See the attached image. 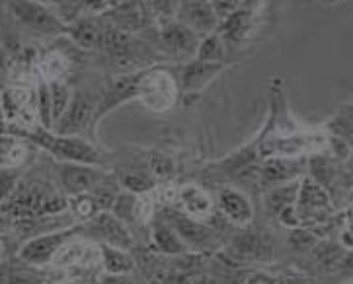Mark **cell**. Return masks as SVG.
Masks as SVG:
<instances>
[{
	"mask_svg": "<svg viewBox=\"0 0 353 284\" xmlns=\"http://www.w3.org/2000/svg\"><path fill=\"white\" fill-rule=\"evenodd\" d=\"M103 16L108 22L114 23L115 28L123 30L127 34H135L139 30H143L148 22L147 10L143 8L139 0H125L119 6L105 12Z\"/></svg>",
	"mask_w": 353,
	"mask_h": 284,
	"instance_id": "obj_20",
	"label": "cell"
},
{
	"mask_svg": "<svg viewBox=\"0 0 353 284\" xmlns=\"http://www.w3.org/2000/svg\"><path fill=\"white\" fill-rule=\"evenodd\" d=\"M150 170L154 171V175L164 177L172 171V160L168 156H162V154H154L150 158Z\"/></svg>",
	"mask_w": 353,
	"mask_h": 284,
	"instance_id": "obj_39",
	"label": "cell"
},
{
	"mask_svg": "<svg viewBox=\"0 0 353 284\" xmlns=\"http://www.w3.org/2000/svg\"><path fill=\"white\" fill-rule=\"evenodd\" d=\"M6 119H4V113H2V103H0V135H4L6 133Z\"/></svg>",
	"mask_w": 353,
	"mask_h": 284,
	"instance_id": "obj_44",
	"label": "cell"
},
{
	"mask_svg": "<svg viewBox=\"0 0 353 284\" xmlns=\"http://www.w3.org/2000/svg\"><path fill=\"white\" fill-rule=\"evenodd\" d=\"M79 238H88L98 245H112L119 250H131L133 238L125 222H121L112 210H102L88 222L77 224Z\"/></svg>",
	"mask_w": 353,
	"mask_h": 284,
	"instance_id": "obj_7",
	"label": "cell"
},
{
	"mask_svg": "<svg viewBox=\"0 0 353 284\" xmlns=\"http://www.w3.org/2000/svg\"><path fill=\"white\" fill-rule=\"evenodd\" d=\"M100 265L103 273L110 274H129L133 271V259L127 250L112 245H100Z\"/></svg>",
	"mask_w": 353,
	"mask_h": 284,
	"instance_id": "obj_29",
	"label": "cell"
},
{
	"mask_svg": "<svg viewBox=\"0 0 353 284\" xmlns=\"http://www.w3.org/2000/svg\"><path fill=\"white\" fill-rule=\"evenodd\" d=\"M209 2H211V0H209Z\"/></svg>",
	"mask_w": 353,
	"mask_h": 284,
	"instance_id": "obj_50",
	"label": "cell"
},
{
	"mask_svg": "<svg viewBox=\"0 0 353 284\" xmlns=\"http://www.w3.org/2000/svg\"><path fill=\"white\" fill-rule=\"evenodd\" d=\"M22 179L20 170H0V206L4 205Z\"/></svg>",
	"mask_w": 353,
	"mask_h": 284,
	"instance_id": "obj_37",
	"label": "cell"
},
{
	"mask_svg": "<svg viewBox=\"0 0 353 284\" xmlns=\"http://www.w3.org/2000/svg\"><path fill=\"white\" fill-rule=\"evenodd\" d=\"M94 18H98V16H82L79 20L67 23L65 34L69 35L80 49H98L103 22L94 20Z\"/></svg>",
	"mask_w": 353,
	"mask_h": 284,
	"instance_id": "obj_23",
	"label": "cell"
},
{
	"mask_svg": "<svg viewBox=\"0 0 353 284\" xmlns=\"http://www.w3.org/2000/svg\"><path fill=\"white\" fill-rule=\"evenodd\" d=\"M53 269H94L100 265V245L88 239H69L51 263Z\"/></svg>",
	"mask_w": 353,
	"mask_h": 284,
	"instance_id": "obj_14",
	"label": "cell"
},
{
	"mask_svg": "<svg viewBox=\"0 0 353 284\" xmlns=\"http://www.w3.org/2000/svg\"><path fill=\"white\" fill-rule=\"evenodd\" d=\"M225 55H227V43L221 35L213 32V34L203 35L199 47H197V53L195 58L197 61H203V63H225Z\"/></svg>",
	"mask_w": 353,
	"mask_h": 284,
	"instance_id": "obj_31",
	"label": "cell"
},
{
	"mask_svg": "<svg viewBox=\"0 0 353 284\" xmlns=\"http://www.w3.org/2000/svg\"><path fill=\"white\" fill-rule=\"evenodd\" d=\"M240 2H242V0H211L213 10H215L219 22L225 20L228 14H232V12L236 10L240 6Z\"/></svg>",
	"mask_w": 353,
	"mask_h": 284,
	"instance_id": "obj_38",
	"label": "cell"
},
{
	"mask_svg": "<svg viewBox=\"0 0 353 284\" xmlns=\"http://www.w3.org/2000/svg\"><path fill=\"white\" fill-rule=\"evenodd\" d=\"M8 236H10V234H8ZM8 236H0V265L6 263V255H8V253H6V250H8L6 238H8Z\"/></svg>",
	"mask_w": 353,
	"mask_h": 284,
	"instance_id": "obj_43",
	"label": "cell"
},
{
	"mask_svg": "<svg viewBox=\"0 0 353 284\" xmlns=\"http://www.w3.org/2000/svg\"><path fill=\"white\" fill-rule=\"evenodd\" d=\"M219 210L223 212V216H227L228 222L236 226L250 224L252 216H254V208L248 197L236 189H223L219 193Z\"/></svg>",
	"mask_w": 353,
	"mask_h": 284,
	"instance_id": "obj_21",
	"label": "cell"
},
{
	"mask_svg": "<svg viewBox=\"0 0 353 284\" xmlns=\"http://www.w3.org/2000/svg\"><path fill=\"white\" fill-rule=\"evenodd\" d=\"M283 284H305V283H301V281H287V283Z\"/></svg>",
	"mask_w": 353,
	"mask_h": 284,
	"instance_id": "obj_47",
	"label": "cell"
},
{
	"mask_svg": "<svg viewBox=\"0 0 353 284\" xmlns=\"http://www.w3.org/2000/svg\"><path fill=\"white\" fill-rule=\"evenodd\" d=\"M148 69V67H147ZM147 69L133 70V72H123L117 74L114 78L105 82V86L98 96V105H96V115H94V127L102 121L103 117L112 113L119 105L137 100L139 98V84Z\"/></svg>",
	"mask_w": 353,
	"mask_h": 284,
	"instance_id": "obj_9",
	"label": "cell"
},
{
	"mask_svg": "<svg viewBox=\"0 0 353 284\" xmlns=\"http://www.w3.org/2000/svg\"><path fill=\"white\" fill-rule=\"evenodd\" d=\"M330 210V197L326 189L314 177L307 175L299 185V195L295 201V212L301 226L305 222H324Z\"/></svg>",
	"mask_w": 353,
	"mask_h": 284,
	"instance_id": "obj_12",
	"label": "cell"
},
{
	"mask_svg": "<svg viewBox=\"0 0 353 284\" xmlns=\"http://www.w3.org/2000/svg\"><path fill=\"white\" fill-rule=\"evenodd\" d=\"M152 239L157 248L166 255H185V251H190L168 222H157L152 226Z\"/></svg>",
	"mask_w": 353,
	"mask_h": 284,
	"instance_id": "obj_28",
	"label": "cell"
},
{
	"mask_svg": "<svg viewBox=\"0 0 353 284\" xmlns=\"http://www.w3.org/2000/svg\"><path fill=\"white\" fill-rule=\"evenodd\" d=\"M262 8L263 0H242L236 10L219 22L216 34L225 39L227 45H239L250 35L262 14Z\"/></svg>",
	"mask_w": 353,
	"mask_h": 284,
	"instance_id": "obj_13",
	"label": "cell"
},
{
	"mask_svg": "<svg viewBox=\"0 0 353 284\" xmlns=\"http://www.w3.org/2000/svg\"><path fill=\"white\" fill-rule=\"evenodd\" d=\"M34 84H10L0 90L2 113L6 119V133L39 125L37 119V94Z\"/></svg>",
	"mask_w": 353,
	"mask_h": 284,
	"instance_id": "obj_4",
	"label": "cell"
},
{
	"mask_svg": "<svg viewBox=\"0 0 353 284\" xmlns=\"http://www.w3.org/2000/svg\"><path fill=\"white\" fill-rule=\"evenodd\" d=\"M328 133L324 129H308L303 127L301 131L291 135H277L270 133L262 127L260 135L252 140L256 148L258 160L268 158H305L312 154H320L328 146Z\"/></svg>",
	"mask_w": 353,
	"mask_h": 284,
	"instance_id": "obj_2",
	"label": "cell"
},
{
	"mask_svg": "<svg viewBox=\"0 0 353 284\" xmlns=\"http://www.w3.org/2000/svg\"><path fill=\"white\" fill-rule=\"evenodd\" d=\"M2 70H6V55H4L2 45H0V72H2Z\"/></svg>",
	"mask_w": 353,
	"mask_h": 284,
	"instance_id": "obj_46",
	"label": "cell"
},
{
	"mask_svg": "<svg viewBox=\"0 0 353 284\" xmlns=\"http://www.w3.org/2000/svg\"><path fill=\"white\" fill-rule=\"evenodd\" d=\"M328 137L338 138L347 146H353V102L345 103L338 109V113L324 125Z\"/></svg>",
	"mask_w": 353,
	"mask_h": 284,
	"instance_id": "obj_27",
	"label": "cell"
},
{
	"mask_svg": "<svg viewBox=\"0 0 353 284\" xmlns=\"http://www.w3.org/2000/svg\"><path fill=\"white\" fill-rule=\"evenodd\" d=\"M105 179H108V173L100 170L98 166L77 164V162H59L57 164L59 189L67 197L92 193Z\"/></svg>",
	"mask_w": 353,
	"mask_h": 284,
	"instance_id": "obj_10",
	"label": "cell"
},
{
	"mask_svg": "<svg viewBox=\"0 0 353 284\" xmlns=\"http://www.w3.org/2000/svg\"><path fill=\"white\" fill-rule=\"evenodd\" d=\"M178 203L182 205L183 212L195 220H207L215 208L211 195L197 185H183L178 189Z\"/></svg>",
	"mask_w": 353,
	"mask_h": 284,
	"instance_id": "obj_22",
	"label": "cell"
},
{
	"mask_svg": "<svg viewBox=\"0 0 353 284\" xmlns=\"http://www.w3.org/2000/svg\"><path fill=\"white\" fill-rule=\"evenodd\" d=\"M119 187L123 189V191H129V193L137 195H147L152 193L154 189H157V182L150 177V175H145V173H131V171H123L121 175H119Z\"/></svg>",
	"mask_w": 353,
	"mask_h": 284,
	"instance_id": "obj_33",
	"label": "cell"
},
{
	"mask_svg": "<svg viewBox=\"0 0 353 284\" xmlns=\"http://www.w3.org/2000/svg\"><path fill=\"white\" fill-rule=\"evenodd\" d=\"M299 185H301V182H291L285 183V185L272 187V191L265 197L268 208H270L274 215H279V212H283L285 208L295 205L296 195H299Z\"/></svg>",
	"mask_w": 353,
	"mask_h": 284,
	"instance_id": "obj_30",
	"label": "cell"
},
{
	"mask_svg": "<svg viewBox=\"0 0 353 284\" xmlns=\"http://www.w3.org/2000/svg\"><path fill=\"white\" fill-rule=\"evenodd\" d=\"M178 22L185 23L199 35L213 34L219 28V18L209 0H180Z\"/></svg>",
	"mask_w": 353,
	"mask_h": 284,
	"instance_id": "obj_16",
	"label": "cell"
},
{
	"mask_svg": "<svg viewBox=\"0 0 353 284\" xmlns=\"http://www.w3.org/2000/svg\"><path fill=\"white\" fill-rule=\"evenodd\" d=\"M305 158H268L260 166V183L262 187H277L295 182L305 171Z\"/></svg>",
	"mask_w": 353,
	"mask_h": 284,
	"instance_id": "obj_18",
	"label": "cell"
},
{
	"mask_svg": "<svg viewBox=\"0 0 353 284\" xmlns=\"http://www.w3.org/2000/svg\"><path fill=\"white\" fill-rule=\"evenodd\" d=\"M12 220L63 215L69 210V199L55 185L43 179H20L10 199L0 206Z\"/></svg>",
	"mask_w": 353,
	"mask_h": 284,
	"instance_id": "obj_1",
	"label": "cell"
},
{
	"mask_svg": "<svg viewBox=\"0 0 353 284\" xmlns=\"http://www.w3.org/2000/svg\"><path fill=\"white\" fill-rule=\"evenodd\" d=\"M8 133L20 137L26 142H32L41 150H46L47 154L53 156L57 162H77V164H88V166H100L102 164L100 150L82 137L59 135L55 131L41 125H35L32 129L8 131Z\"/></svg>",
	"mask_w": 353,
	"mask_h": 284,
	"instance_id": "obj_3",
	"label": "cell"
},
{
	"mask_svg": "<svg viewBox=\"0 0 353 284\" xmlns=\"http://www.w3.org/2000/svg\"><path fill=\"white\" fill-rule=\"evenodd\" d=\"M135 208H137V195L129 193V191H119L117 197L114 199V203H112V212H114L121 222H133L135 220Z\"/></svg>",
	"mask_w": 353,
	"mask_h": 284,
	"instance_id": "obj_35",
	"label": "cell"
},
{
	"mask_svg": "<svg viewBox=\"0 0 353 284\" xmlns=\"http://www.w3.org/2000/svg\"><path fill=\"white\" fill-rule=\"evenodd\" d=\"M168 224L176 230V234H178L180 239L188 245V250L194 248V250L199 251L203 250V248H207V245L213 241V232H211V228L205 226L201 220H195L192 216H188L185 212H183V215L174 212V215L168 216Z\"/></svg>",
	"mask_w": 353,
	"mask_h": 284,
	"instance_id": "obj_19",
	"label": "cell"
},
{
	"mask_svg": "<svg viewBox=\"0 0 353 284\" xmlns=\"http://www.w3.org/2000/svg\"><path fill=\"white\" fill-rule=\"evenodd\" d=\"M67 199H69V212L74 218V222H80V224L88 222L98 212H102V206L92 193L72 195V197H67Z\"/></svg>",
	"mask_w": 353,
	"mask_h": 284,
	"instance_id": "obj_32",
	"label": "cell"
},
{
	"mask_svg": "<svg viewBox=\"0 0 353 284\" xmlns=\"http://www.w3.org/2000/svg\"><path fill=\"white\" fill-rule=\"evenodd\" d=\"M203 284H219V283H216V281H205Z\"/></svg>",
	"mask_w": 353,
	"mask_h": 284,
	"instance_id": "obj_48",
	"label": "cell"
},
{
	"mask_svg": "<svg viewBox=\"0 0 353 284\" xmlns=\"http://www.w3.org/2000/svg\"><path fill=\"white\" fill-rule=\"evenodd\" d=\"M70 70V58L63 51H49L47 55L37 61L35 74L37 78H43L47 82L53 80H67Z\"/></svg>",
	"mask_w": 353,
	"mask_h": 284,
	"instance_id": "obj_25",
	"label": "cell"
},
{
	"mask_svg": "<svg viewBox=\"0 0 353 284\" xmlns=\"http://www.w3.org/2000/svg\"><path fill=\"white\" fill-rule=\"evenodd\" d=\"M49 90H51V103H53V121L57 125V121L67 111V107H69L70 98H72V90H70V86L65 80H53V82H49Z\"/></svg>",
	"mask_w": 353,
	"mask_h": 284,
	"instance_id": "obj_34",
	"label": "cell"
},
{
	"mask_svg": "<svg viewBox=\"0 0 353 284\" xmlns=\"http://www.w3.org/2000/svg\"><path fill=\"white\" fill-rule=\"evenodd\" d=\"M164 284H192L190 283V276L182 271H176V273H172L166 276V281Z\"/></svg>",
	"mask_w": 353,
	"mask_h": 284,
	"instance_id": "obj_42",
	"label": "cell"
},
{
	"mask_svg": "<svg viewBox=\"0 0 353 284\" xmlns=\"http://www.w3.org/2000/svg\"><path fill=\"white\" fill-rule=\"evenodd\" d=\"M72 284H88V283H72Z\"/></svg>",
	"mask_w": 353,
	"mask_h": 284,
	"instance_id": "obj_49",
	"label": "cell"
},
{
	"mask_svg": "<svg viewBox=\"0 0 353 284\" xmlns=\"http://www.w3.org/2000/svg\"><path fill=\"white\" fill-rule=\"evenodd\" d=\"M12 224H14V220H12L10 216L6 215L4 210H0V236H8L12 230Z\"/></svg>",
	"mask_w": 353,
	"mask_h": 284,
	"instance_id": "obj_41",
	"label": "cell"
},
{
	"mask_svg": "<svg viewBox=\"0 0 353 284\" xmlns=\"http://www.w3.org/2000/svg\"><path fill=\"white\" fill-rule=\"evenodd\" d=\"M232 251L236 255H242V257H252V259L258 257L260 259V257H270L274 248H272V241L265 236L256 234V232H248V234H242V236L234 238Z\"/></svg>",
	"mask_w": 353,
	"mask_h": 284,
	"instance_id": "obj_26",
	"label": "cell"
},
{
	"mask_svg": "<svg viewBox=\"0 0 353 284\" xmlns=\"http://www.w3.org/2000/svg\"><path fill=\"white\" fill-rule=\"evenodd\" d=\"M8 10L20 28L37 35H59L67 32V23L37 0H8Z\"/></svg>",
	"mask_w": 353,
	"mask_h": 284,
	"instance_id": "obj_6",
	"label": "cell"
},
{
	"mask_svg": "<svg viewBox=\"0 0 353 284\" xmlns=\"http://www.w3.org/2000/svg\"><path fill=\"white\" fill-rule=\"evenodd\" d=\"M347 226H350V230L345 232V236H353V208L350 210V215H347Z\"/></svg>",
	"mask_w": 353,
	"mask_h": 284,
	"instance_id": "obj_45",
	"label": "cell"
},
{
	"mask_svg": "<svg viewBox=\"0 0 353 284\" xmlns=\"http://www.w3.org/2000/svg\"><path fill=\"white\" fill-rule=\"evenodd\" d=\"M26 160H28L26 140L12 133L0 135V170H20Z\"/></svg>",
	"mask_w": 353,
	"mask_h": 284,
	"instance_id": "obj_24",
	"label": "cell"
},
{
	"mask_svg": "<svg viewBox=\"0 0 353 284\" xmlns=\"http://www.w3.org/2000/svg\"><path fill=\"white\" fill-rule=\"evenodd\" d=\"M178 80L166 69L148 67L139 84V102L154 113H166L178 103Z\"/></svg>",
	"mask_w": 353,
	"mask_h": 284,
	"instance_id": "obj_5",
	"label": "cell"
},
{
	"mask_svg": "<svg viewBox=\"0 0 353 284\" xmlns=\"http://www.w3.org/2000/svg\"><path fill=\"white\" fill-rule=\"evenodd\" d=\"M98 284H133V281H131L129 274L103 273L102 276L98 278Z\"/></svg>",
	"mask_w": 353,
	"mask_h": 284,
	"instance_id": "obj_40",
	"label": "cell"
},
{
	"mask_svg": "<svg viewBox=\"0 0 353 284\" xmlns=\"http://www.w3.org/2000/svg\"><path fill=\"white\" fill-rule=\"evenodd\" d=\"M96 105L98 98L90 96L88 91L74 90L67 111L59 119L57 125L53 127V131L67 137H80L88 127H94Z\"/></svg>",
	"mask_w": 353,
	"mask_h": 284,
	"instance_id": "obj_11",
	"label": "cell"
},
{
	"mask_svg": "<svg viewBox=\"0 0 353 284\" xmlns=\"http://www.w3.org/2000/svg\"><path fill=\"white\" fill-rule=\"evenodd\" d=\"M225 69H227L225 63H203V61H197V58L188 61L182 67L180 78H178L180 91L185 94V96L201 91Z\"/></svg>",
	"mask_w": 353,
	"mask_h": 284,
	"instance_id": "obj_17",
	"label": "cell"
},
{
	"mask_svg": "<svg viewBox=\"0 0 353 284\" xmlns=\"http://www.w3.org/2000/svg\"><path fill=\"white\" fill-rule=\"evenodd\" d=\"M201 35L178 20H170L160 28V43L166 53L176 58H195Z\"/></svg>",
	"mask_w": 353,
	"mask_h": 284,
	"instance_id": "obj_15",
	"label": "cell"
},
{
	"mask_svg": "<svg viewBox=\"0 0 353 284\" xmlns=\"http://www.w3.org/2000/svg\"><path fill=\"white\" fill-rule=\"evenodd\" d=\"M79 230L77 224L70 228H63L57 232H49V234H41L35 238L23 241L18 250V259L20 263H26L30 267H37V269H46L51 267V263L55 259L59 250L69 241V239L77 238Z\"/></svg>",
	"mask_w": 353,
	"mask_h": 284,
	"instance_id": "obj_8",
	"label": "cell"
},
{
	"mask_svg": "<svg viewBox=\"0 0 353 284\" xmlns=\"http://www.w3.org/2000/svg\"><path fill=\"white\" fill-rule=\"evenodd\" d=\"M8 284H47V276L41 274V269L22 263V269H12L10 267Z\"/></svg>",
	"mask_w": 353,
	"mask_h": 284,
	"instance_id": "obj_36",
	"label": "cell"
}]
</instances>
